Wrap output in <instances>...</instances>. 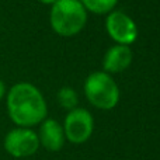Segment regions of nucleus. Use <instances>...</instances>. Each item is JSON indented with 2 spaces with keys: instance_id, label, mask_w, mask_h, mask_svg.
Instances as JSON below:
<instances>
[{
  "instance_id": "nucleus-12",
  "label": "nucleus",
  "mask_w": 160,
  "mask_h": 160,
  "mask_svg": "<svg viewBox=\"0 0 160 160\" xmlns=\"http://www.w3.org/2000/svg\"><path fill=\"white\" fill-rule=\"evenodd\" d=\"M39 3H42V4H47V6H52L53 3L56 2V0H38Z\"/></svg>"
},
{
  "instance_id": "nucleus-2",
  "label": "nucleus",
  "mask_w": 160,
  "mask_h": 160,
  "mask_svg": "<svg viewBox=\"0 0 160 160\" xmlns=\"http://www.w3.org/2000/svg\"><path fill=\"white\" fill-rule=\"evenodd\" d=\"M51 27L58 35H78L87 22V11L80 0H56L51 6Z\"/></svg>"
},
{
  "instance_id": "nucleus-4",
  "label": "nucleus",
  "mask_w": 160,
  "mask_h": 160,
  "mask_svg": "<svg viewBox=\"0 0 160 160\" xmlns=\"http://www.w3.org/2000/svg\"><path fill=\"white\" fill-rule=\"evenodd\" d=\"M63 132L66 141L70 143L80 145L90 139L94 131V118L86 108L69 110L63 122Z\"/></svg>"
},
{
  "instance_id": "nucleus-9",
  "label": "nucleus",
  "mask_w": 160,
  "mask_h": 160,
  "mask_svg": "<svg viewBox=\"0 0 160 160\" xmlns=\"http://www.w3.org/2000/svg\"><path fill=\"white\" fill-rule=\"evenodd\" d=\"M80 3L84 6L86 11L102 16L115 10L118 0H80Z\"/></svg>"
},
{
  "instance_id": "nucleus-1",
  "label": "nucleus",
  "mask_w": 160,
  "mask_h": 160,
  "mask_svg": "<svg viewBox=\"0 0 160 160\" xmlns=\"http://www.w3.org/2000/svg\"><path fill=\"white\" fill-rule=\"evenodd\" d=\"M7 112L17 127L39 125L48 114V105L38 87L27 82L14 84L7 91Z\"/></svg>"
},
{
  "instance_id": "nucleus-3",
  "label": "nucleus",
  "mask_w": 160,
  "mask_h": 160,
  "mask_svg": "<svg viewBox=\"0 0 160 160\" xmlns=\"http://www.w3.org/2000/svg\"><path fill=\"white\" fill-rule=\"evenodd\" d=\"M84 94L91 105L98 110H112L119 101V87L110 73L100 70L87 76L84 82Z\"/></svg>"
},
{
  "instance_id": "nucleus-6",
  "label": "nucleus",
  "mask_w": 160,
  "mask_h": 160,
  "mask_svg": "<svg viewBox=\"0 0 160 160\" xmlns=\"http://www.w3.org/2000/svg\"><path fill=\"white\" fill-rule=\"evenodd\" d=\"M105 30L115 44L131 45L138 38V27L135 21L121 10H112L108 13Z\"/></svg>"
},
{
  "instance_id": "nucleus-11",
  "label": "nucleus",
  "mask_w": 160,
  "mask_h": 160,
  "mask_svg": "<svg viewBox=\"0 0 160 160\" xmlns=\"http://www.w3.org/2000/svg\"><path fill=\"white\" fill-rule=\"evenodd\" d=\"M4 94H6V86H4V83L0 80V100L4 97Z\"/></svg>"
},
{
  "instance_id": "nucleus-8",
  "label": "nucleus",
  "mask_w": 160,
  "mask_h": 160,
  "mask_svg": "<svg viewBox=\"0 0 160 160\" xmlns=\"http://www.w3.org/2000/svg\"><path fill=\"white\" fill-rule=\"evenodd\" d=\"M133 53L129 45L115 44L105 52L102 59V69L107 73H121L132 63Z\"/></svg>"
},
{
  "instance_id": "nucleus-5",
  "label": "nucleus",
  "mask_w": 160,
  "mask_h": 160,
  "mask_svg": "<svg viewBox=\"0 0 160 160\" xmlns=\"http://www.w3.org/2000/svg\"><path fill=\"white\" fill-rule=\"evenodd\" d=\"M3 145H4L6 152L13 158H28V156H32L39 148L38 133L31 128L17 127L6 135Z\"/></svg>"
},
{
  "instance_id": "nucleus-7",
  "label": "nucleus",
  "mask_w": 160,
  "mask_h": 160,
  "mask_svg": "<svg viewBox=\"0 0 160 160\" xmlns=\"http://www.w3.org/2000/svg\"><path fill=\"white\" fill-rule=\"evenodd\" d=\"M39 145L48 152H59L65 145V132L61 122L53 118H45L39 124Z\"/></svg>"
},
{
  "instance_id": "nucleus-10",
  "label": "nucleus",
  "mask_w": 160,
  "mask_h": 160,
  "mask_svg": "<svg viewBox=\"0 0 160 160\" xmlns=\"http://www.w3.org/2000/svg\"><path fill=\"white\" fill-rule=\"evenodd\" d=\"M56 98H58L59 105L66 110H73L79 104V96L72 87H62L58 91Z\"/></svg>"
}]
</instances>
